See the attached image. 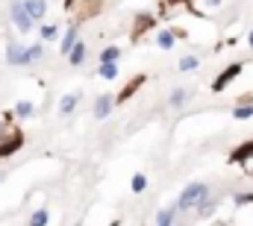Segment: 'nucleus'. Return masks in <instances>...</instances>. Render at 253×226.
<instances>
[{
    "mask_svg": "<svg viewBox=\"0 0 253 226\" xmlns=\"http://www.w3.org/2000/svg\"><path fill=\"white\" fill-rule=\"evenodd\" d=\"M27 50H30V59H33V62L44 56V44H33V47H27Z\"/></svg>",
    "mask_w": 253,
    "mask_h": 226,
    "instance_id": "nucleus-26",
    "label": "nucleus"
},
{
    "mask_svg": "<svg viewBox=\"0 0 253 226\" xmlns=\"http://www.w3.org/2000/svg\"><path fill=\"white\" fill-rule=\"evenodd\" d=\"M42 38H44V41H56V38H59V27L44 24V27H42Z\"/></svg>",
    "mask_w": 253,
    "mask_h": 226,
    "instance_id": "nucleus-20",
    "label": "nucleus"
},
{
    "mask_svg": "<svg viewBox=\"0 0 253 226\" xmlns=\"http://www.w3.org/2000/svg\"><path fill=\"white\" fill-rule=\"evenodd\" d=\"M197 65H200V59L197 56H183L180 59V71H194Z\"/></svg>",
    "mask_w": 253,
    "mask_h": 226,
    "instance_id": "nucleus-23",
    "label": "nucleus"
},
{
    "mask_svg": "<svg viewBox=\"0 0 253 226\" xmlns=\"http://www.w3.org/2000/svg\"><path fill=\"white\" fill-rule=\"evenodd\" d=\"M85 53H88V47H85L83 41H77L74 50L68 53V62H71V65H83V62H85Z\"/></svg>",
    "mask_w": 253,
    "mask_h": 226,
    "instance_id": "nucleus-13",
    "label": "nucleus"
},
{
    "mask_svg": "<svg viewBox=\"0 0 253 226\" xmlns=\"http://www.w3.org/2000/svg\"><path fill=\"white\" fill-rule=\"evenodd\" d=\"M112 106H115V97H112V94H100V97L94 100V117H97V120L109 117V114H112Z\"/></svg>",
    "mask_w": 253,
    "mask_h": 226,
    "instance_id": "nucleus-8",
    "label": "nucleus"
},
{
    "mask_svg": "<svg viewBox=\"0 0 253 226\" xmlns=\"http://www.w3.org/2000/svg\"><path fill=\"white\" fill-rule=\"evenodd\" d=\"M77 103H80V94H65L59 100V114H71L77 109Z\"/></svg>",
    "mask_w": 253,
    "mask_h": 226,
    "instance_id": "nucleus-14",
    "label": "nucleus"
},
{
    "mask_svg": "<svg viewBox=\"0 0 253 226\" xmlns=\"http://www.w3.org/2000/svg\"><path fill=\"white\" fill-rule=\"evenodd\" d=\"M129 188H132L135 194H141V191L147 188V176H144V173H135V176H132V185H129Z\"/></svg>",
    "mask_w": 253,
    "mask_h": 226,
    "instance_id": "nucleus-21",
    "label": "nucleus"
},
{
    "mask_svg": "<svg viewBox=\"0 0 253 226\" xmlns=\"http://www.w3.org/2000/svg\"><path fill=\"white\" fill-rule=\"evenodd\" d=\"M74 3H77V0H68V9H74Z\"/></svg>",
    "mask_w": 253,
    "mask_h": 226,
    "instance_id": "nucleus-29",
    "label": "nucleus"
},
{
    "mask_svg": "<svg viewBox=\"0 0 253 226\" xmlns=\"http://www.w3.org/2000/svg\"><path fill=\"white\" fill-rule=\"evenodd\" d=\"M21 147H24V132H21L9 117H6V120H0V159L15 156Z\"/></svg>",
    "mask_w": 253,
    "mask_h": 226,
    "instance_id": "nucleus-1",
    "label": "nucleus"
},
{
    "mask_svg": "<svg viewBox=\"0 0 253 226\" xmlns=\"http://www.w3.org/2000/svg\"><path fill=\"white\" fill-rule=\"evenodd\" d=\"M74 226H83V224H74Z\"/></svg>",
    "mask_w": 253,
    "mask_h": 226,
    "instance_id": "nucleus-32",
    "label": "nucleus"
},
{
    "mask_svg": "<svg viewBox=\"0 0 253 226\" xmlns=\"http://www.w3.org/2000/svg\"><path fill=\"white\" fill-rule=\"evenodd\" d=\"M171 3H186V0H171Z\"/></svg>",
    "mask_w": 253,
    "mask_h": 226,
    "instance_id": "nucleus-30",
    "label": "nucleus"
},
{
    "mask_svg": "<svg viewBox=\"0 0 253 226\" xmlns=\"http://www.w3.org/2000/svg\"><path fill=\"white\" fill-rule=\"evenodd\" d=\"M112 226H118V224H112Z\"/></svg>",
    "mask_w": 253,
    "mask_h": 226,
    "instance_id": "nucleus-33",
    "label": "nucleus"
},
{
    "mask_svg": "<svg viewBox=\"0 0 253 226\" xmlns=\"http://www.w3.org/2000/svg\"><path fill=\"white\" fill-rule=\"evenodd\" d=\"M177 212H180V209H174V206H171V209H162V212L156 215V226H174V215H177Z\"/></svg>",
    "mask_w": 253,
    "mask_h": 226,
    "instance_id": "nucleus-16",
    "label": "nucleus"
},
{
    "mask_svg": "<svg viewBox=\"0 0 253 226\" xmlns=\"http://www.w3.org/2000/svg\"><path fill=\"white\" fill-rule=\"evenodd\" d=\"M33 112H36V106H33L30 100H21V103L15 106V114H18V117H33Z\"/></svg>",
    "mask_w": 253,
    "mask_h": 226,
    "instance_id": "nucleus-19",
    "label": "nucleus"
},
{
    "mask_svg": "<svg viewBox=\"0 0 253 226\" xmlns=\"http://www.w3.org/2000/svg\"><path fill=\"white\" fill-rule=\"evenodd\" d=\"M118 56H121L118 47H106V50L100 53V62H118Z\"/></svg>",
    "mask_w": 253,
    "mask_h": 226,
    "instance_id": "nucleus-25",
    "label": "nucleus"
},
{
    "mask_svg": "<svg viewBox=\"0 0 253 226\" xmlns=\"http://www.w3.org/2000/svg\"><path fill=\"white\" fill-rule=\"evenodd\" d=\"M215 226H227V224H215Z\"/></svg>",
    "mask_w": 253,
    "mask_h": 226,
    "instance_id": "nucleus-31",
    "label": "nucleus"
},
{
    "mask_svg": "<svg viewBox=\"0 0 253 226\" xmlns=\"http://www.w3.org/2000/svg\"><path fill=\"white\" fill-rule=\"evenodd\" d=\"M24 6H27V12H30L33 21H42L47 15V3L44 0H24Z\"/></svg>",
    "mask_w": 253,
    "mask_h": 226,
    "instance_id": "nucleus-9",
    "label": "nucleus"
},
{
    "mask_svg": "<svg viewBox=\"0 0 253 226\" xmlns=\"http://www.w3.org/2000/svg\"><path fill=\"white\" fill-rule=\"evenodd\" d=\"M215 209H218V206H215L212 200H206V203L197 209V215H200V218H212V215H215Z\"/></svg>",
    "mask_w": 253,
    "mask_h": 226,
    "instance_id": "nucleus-24",
    "label": "nucleus"
},
{
    "mask_svg": "<svg viewBox=\"0 0 253 226\" xmlns=\"http://www.w3.org/2000/svg\"><path fill=\"white\" fill-rule=\"evenodd\" d=\"M77 41H80V38H77V24H74V27H68V30H65L62 44H59V50H62L65 56H68V53L74 50V44H77Z\"/></svg>",
    "mask_w": 253,
    "mask_h": 226,
    "instance_id": "nucleus-10",
    "label": "nucleus"
},
{
    "mask_svg": "<svg viewBox=\"0 0 253 226\" xmlns=\"http://www.w3.org/2000/svg\"><path fill=\"white\" fill-rule=\"evenodd\" d=\"M230 162L239 165V168H245V173L253 176V141H245L242 147H236L233 156H230Z\"/></svg>",
    "mask_w": 253,
    "mask_h": 226,
    "instance_id": "nucleus-3",
    "label": "nucleus"
},
{
    "mask_svg": "<svg viewBox=\"0 0 253 226\" xmlns=\"http://www.w3.org/2000/svg\"><path fill=\"white\" fill-rule=\"evenodd\" d=\"M206 200H209V185L191 182V185L183 188V194H180V200H177V209H180V212H197Z\"/></svg>",
    "mask_w": 253,
    "mask_h": 226,
    "instance_id": "nucleus-2",
    "label": "nucleus"
},
{
    "mask_svg": "<svg viewBox=\"0 0 253 226\" xmlns=\"http://www.w3.org/2000/svg\"><path fill=\"white\" fill-rule=\"evenodd\" d=\"M174 41H177V33H174V30H162V33L156 36V44H159L162 50H171Z\"/></svg>",
    "mask_w": 253,
    "mask_h": 226,
    "instance_id": "nucleus-12",
    "label": "nucleus"
},
{
    "mask_svg": "<svg viewBox=\"0 0 253 226\" xmlns=\"http://www.w3.org/2000/svg\"><path fill=\"white\" fill-rule=\"evenodd\" d=\"M239 74H242V65H239V62H233L230 68H224V71L215 76V82H212V91H224V88H227V85H230V82H233Z\"/></svg>",
    "mask_w": 253,
    "mask_h": 226,
    "instance_id": "nucleus-5",
    "label": "nucleus"
},
{
    "mask_svg": "<svg viewBox=\"0 0 253 226\" xmlns=\"http://www.w3.org/2000/svg\"><path fill=\"white\" fill-rule=\"evenodd\" d=\"M186 100H189V91H186V88H177V91L171 94V106H183Z\"/></svg>",
    "mask_w": 253,
    "mask_h": 226,
    "instance_id": "nucleus-22",
    "label": "nucleus"
},
{
    "mask_svg": "<svg viewBox=\"0 0 253 226\" xmlns=\"http://www.w3.org/2000/svg\"><path fill=\"white\" fill-rule=\"evenodd\" d=\"M248 47L253 50V30H251V36H248Z\"/></svg>",
    "mask_w": 253,
    "mask_h": 226,
    "instance_id": "nucleus-27",
    "label": "nucleus"
},
{
    "mask_svg": "<svg viewBox=\"0 0 253 226\" xmlns=\"http://www.w3.org/2000/svg\"><path fill=\"white\" fill-rule=\"evenodd\" d=\"M0 176H3V173H0Z\"/></svg>",
    "mask_w": 253,
    "mask_h": 226,
    "instance_id": "nucleus-34",
    "label": "nucleus"
},
{
    "mask_svg": "<svg viewBox=\"0 0 253 226\" xmlns=\"http://www.w3.org/2000/svg\"><path fill=\"white\" fill-rule=\"evenodd\" d=\"M138 85H144V76H141V74H138V76H135V79H132L129 85H124V91H121V94L115 97V103H126V100H129V97L135 94V88H138Z\"/></svg>",
    "mask_w": 253,
    "mask_h": 226,
    "instance_id": "nucleus-11",
    "label": "nucleus"
},
{
    "mask_svg": "<svg viewBox=\"0 0 253 226\" xmlns=\"http://www.w3.org/2000/svg\"><path fill=\"white\" fill-rule=\"evenodd\" d=\"M47 221H50V212H47V209H39V212L30 218L27 226H47Z\"/></svg>",
    "mask_w": 253,
    "mask_h": 226,
    "instance_id": "nucleus-18",
    "label": "nucleus"
},
{
    "mask_svg": "<svg viewBox=\"0 0 253 226\" xmlns=\"http://www.w3.org/2000/svg\"><path fill=\"white\" fill-rule=\"evenodd\" d=\"M9 12H12V21H15V27H18L21 33H30V30H33V18H30L24 0H15V3L9 6Z\"/></svg>",
    "mask_w": 253,
    "mask_h": 226,
    "instance_id": "nucleus-4",
    "label": "nucleus"
},
{
    "mask_svg": "<svg viewBox=\"0 0 253 226\" xmlns=\"http://www.w3.org/2000/svg\"><path fill=\"white\" fill-rule=\"evenodd\" d=\"M153 24H156V18H153V15H147V12H144V15H138V18H135V24H132L129 38H132V41H141V33H144V30H150Z\"/></svg>",
    "mask_w": 253,
    "mask_h": 226,
    "instance_id": "nucleus-7",
    "label": "nucleus"
},
{
    "mask_svg": "<svg viewBox=\"0 0 253 226\" xmlns=\"http://www.w3.org/2000/svg\"><path fill=\"white\" fill-rule=\"evenodd\" d=\"M206 3H209V6H218V3H221V0H206Z\"/></svg>",
    "mask_w": 253,
    "mask_h": 226,
    "instance_id": "nucleus-28",
    "label": "nucleus"
},
{
    "mask_svg": "<svg viewBox=\"0 0 253 226\" xmlns=\"http://www.w3.org/2000/svg\"><path fill=\"white\" fill-rule=\"evenodd\" d=\"M233 117H236V120H248V117H253V103H239V106L233 109Z\"/></svg>",
    "mask_w": 253,
    "mask_h": 226,
    "instance_id": "nucleus-17",
    "label": "nucleus"
},
{
    "mask_svg": "<svg viewBox=\"0 0 253 226\" xmlns=\"http://www.w3.org/2000/svg\"><path fill=\"white\" fill-rule=\"evenodd\" d=\"M6 59H9V65H15V68H24V65L33 62V59H30V50L21 47V44H9V47H6Z\"/></svg>",
    "mask_w": 253,
    "mask_h": 226,
    "instance_id": "nucleus-6",
    "label": "nucleus"
},
{
    "mask_svg": "<svg viewBox=\"0 0 253 226\" xmlns=\"http://www.w3.org/2000/svg\"><path fill=\"white\" fill-rule=\"evenodd\" d=\"M97 74H100L103 79H115V76H118V62H100Z\"/></svg>",
    "mask_w": 253,
    "mask_h": 226,
    "instance_id": "nucleus-15",
    "label": "nucleus"
}]
</instances>
